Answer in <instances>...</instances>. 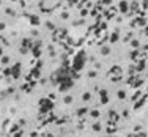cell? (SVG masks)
Returning a JSON list of instances; mask_svg holds the SVG:
<instances>
[{
  "label": "cell",
  "mask_w": 148,
  "mask_h": 137,
  "mask_svg": "<svg viewBox=\"0 0 148 137\" xmlns=\"http://www.w3.org/2000/svg\"><path fill=\"white\" fill-rule=\"evenodd\" d=\"M120 9H122V13H128V9H129V8H128V3L124 2V0H123V2H120Z\"/></svg>",
  "instance_id": "8992f818"
},
{
  "label": "cell",
  "mask_w": 148,
  "mask_h": 137,
  "mask_svg": "<svg viewBox=\"0 0 148 137\" xmlns=\"http://www.w3.org/2000/svg\"><path fill=\"white\" fill-rule=\"evenodd\" d=\"M92 117H93V118H98L99 112H98V110H92Z\"/></svg>",
  "instance_id": "5bb4252c"
},
{
  "label": "cell",
  "mask_w": 148,
  "mask_h": 137,
  "mask_svg": "<svg viewBox=\"0 0 148 137\" xmlns=\"http://www.w3.org/2000/svg\"><path fill=\"white\" fill-rule=\"evenodd\" d=\"M88 77H96V71H90L88 73Z\"/></svg>",
  "instance_id": "2e32d148"
},
{
  "label": "cell",
  "mask_w": 148,
  "mask_h": 137,
  "mask_svg": "<svg viewBox=\"0 0 148 137\" xmlns=\"http://www.w3.org/2000/svg\"><path fill=\"white\" fill-rule=\"evenodd\" d=\"M110 52H112V49H110L109 46H103V47H101V55L107 57V55L110 54Z\"/></svg>",
  "instance_id": "3957f363"
},
{
  "label": "cell",
  "mask_w": 148,
  "mask_h": 137,
  "mask_svg": "<svg viewBox=\"0 0 148 137\" xmlns=\"http://www.w3.org/2000/svg\"><path fill=\"white\" fill-rule=\"evenodd\" d=\"M109 74L115 76V77H122V74H123V68H122L120 65H113L112 68L109 69Z\"/></svg>",
  "instance_id": "6da1fadb"
},
{
  "label": "cell",
  "mask_w": 148,
  "mask_h": 137,
  "mask_svg": "<svg viewBox=\"0 0 148 137\" xmlns=\"http://www.w3.org/2000/svg\"><path fill=\"white\" fill-rule=\"evenodd\" d=\"M82 99H84V101H90V99H92V93H88V92H85V93H84V95H82Z\"/></svg>",
  "instance_id": "52a82bcc"
},
{
  "label": "cell",
  "mask_w": 148,
  "mask_h": 137,
  "mask_svg": "<svg viewBox=\"0 0 148 137\" xmlns=\"http://www.w3.org/2000/svg\"><path fill=\"white\" fill-rule=\"evenodd\" d=\"M117 95H118V98H120V99H124V98H126V93H124L123 90H120V92L117 93Z\"/></svg>",
  "instance_id": "9c48e42d"
},
{
  "label": "cell",
  "mask_w": 148,
  "mask_h": 137,
  "mask_svg": "<svg viewBox=\"0 0 148 137\" xmlns=\"http://www.w3.org/2000/svg\"><path fill=\"white\" fill-rule=\"evenodd\" d=\"M8 62H10V58H8V57H2V63H3V65H6Z\"/></svg>",
  "instance_id": "9a60e30c"
},
{
  "label": "cell",
  "mask_w": 148,
  "mask_h": 137,
  "mask_svg": "<svg viewBox=\"0 0 148 137\" xmlns=\"http://www.w3.org/2000/svg\"><path fill=\"white\" fill-rule=\"evenodd\" d=\"M109 118L112 120L113 123H117V121H118V115L115 113V110H110V112H109Z\"/></svg>",
  "instance_id": "277c9868"
},
{
  "label": "cell",
  "mask_w": 148,
  "mask_h": 137,
  "mask_svg": "<svg viewBox=\"0 0 148 137\" xmlns=\"http://www.w3.org/2000/svg\"><path fill=\"white\" fill-rule=\"evenodd\" d=\"M136 137H148V134L143 131H140V132H136Z\"/></svg>",
  "instance_id": "30bf717a"
},
{
  "label": "cell",
  "mask_w": 148,
  "mask_h": 137,
  "mask_svg": "<svg viewBox=\"0 0 148 137\" xmlns=\"http://www.w3.org/2000/svg\"><path fill=\"white\" fill-rule=\"evenodd\" d=\"M85 112H88V110H87V109H80V110H79V115H84Z\"/></svg>",
  "instance_id": "e0dca14e"
},
{
  "label": "cell",
  "mask_w": 148,
  "mask_h": 137,
  "mask_svg": "<svg viewBox=\"0 0 148 137\" xmlns=\"http://www.w3.org/2000/svg\"><path fill=\"white\" fill-rule=\"evenodd\" d=\"M93 131H101V125H99V123H95V125H93Z\"/></svg>",
  "instance_id": "7c38bea8"
},
{
  "label": "cell",
  "mask_w": 148,
  "mask_h": 137,
  "mask_svg": "<svg viewBox=\"0 0 148 137\" xmlns=\"http://www.w3.org/2000/svg\"><path fill=\"white\" fill-rule=\"evenodd\" d=\"M128 137H136V134H129V136H128Z\"/></svg>",
  "instance_id": "ac0fdd59"
},
{
  "label": "cell",
  "mask_w": 148,
  "mask_h": 137,
  "mask_svg": "<svg viewBox=\"0 0 148 137\" xmlns=\"http://www.w3.org/2000/svg\"><path fill=\"white\" fill-rule=\"evenodd\" d=\"M3 55V51H2V49H0V57H2Z\"/></svg>",
  "instance_id": "d6986e66"
},
{
  "label": "cell",
  "mask_w": 148,
  "mask_h": 137,
  "mask_svg": "<svg viewBox=\"0 0 148 137\" xmlns=\"http://www.w3.org/2000/svg\"><path fill=\"white\" fill-rule=\"evenodd\" d=\"M71 102H73V98H71V96H66V98H65V104H71Z\"/></svg>",
  "instance_id": "4fadbf2b"
},
{
  "label": "cell",
  "mask_w": 148,
  "mask_h": 137,
  "mask_svg": "<svg viewBox=\"0 0 148 137\" xmlns=\"http://www.w3.org/2000/svg\"><path fill=\"white\" fill-rule=\"evenodd\" d=\"M115 41H118V33H112V36H110V43H115Z\"/></svg>",
  "instance_id": "ba28073f"
},
{
  "label": "cell",
  "mask_w": 148,
  "mask_h": 137,
  "mask_svg": "<svg viewBox=\"0 0 148 137\" xmlns=\"http://www.w3.org/2000/svg\"><path fill=\"white\" fill-rule=\"evenodd\" d=\"M132 25H139V27H143V25H145V19H142V18L136 19V21L132 22Z\"/></svg>",
  "instance_id": "5b68a950"
},
{
  "label": "cell",
  "mask_w": 148,
  "mask_h": 137,
  "mask_svg": "<svg viewBox=\"0 0 148 137\" xmlns=\"http://www.w3.org/2000/svg\"><path fill=\"white\" fill-rule=\"evenodd\" d=\"M131 46H132V47H139V41H137V39H132V41H131Z\"/></svg>",
  "instance_id": "8fae6325"
},
{
  "label": "cell",
  "mask_w": 148,
  "mask_h": 137,
  "mask_svg": "<svg viewBox=\"0 0 148 137\" xmlns=\"http://www.w3.org/2000/svg\"><path fill=\"white\" fill-rule=\"evenodd\" d=\"M73 81L71 79H62V83H60V92H66L68 88H71Z\"/></svg>",
  "instance_id": "7a4b0ae2"
}]
</instances>
